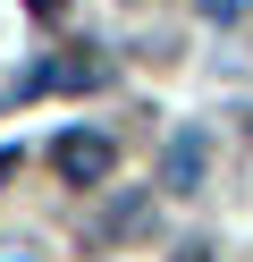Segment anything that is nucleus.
Wrapping results in <instances>:
<instances>
[{
  "label": "nucleus",
  "mask_w": 253,
  "mask_h": 262,
  "mask_svg": "<svg viewBox=\"0 0 253 262\" xmlns=\"http://www.w3.org/2000/svg\"><path fill=\"white\" fill-rule=\"evenodd\" d=\"M51 161H59L67 186H101V178H110V161H118V144L101 136V127H67V136L51 144Z\"/></svg>",
  "instance_id": "f257e3e1"
},
{
  "label": "nucleus",
  "mask_w": 253,
  "mask_h": 262,
  "mask_svg": "<svg viewBox=\"0 0 253 262\" xmlns=\"http://www.w3.org/2000/svg\"><path fill=\"white\" fill-rule=\"evenodd\" d=\"M202 169H211V136L202 127H177L169 152H160V186L169 194H202Z\"/></svg>",
  "instance_id": "f03ea898"
},
{
  "label": "nucleus",
  "mask_w": 253,
  "mask_h": 262,
  "mask_svg": "<svg viewBox=\"0 0 253 262\" xmlns=\"http://www.w3.org/2000/svg\"><path fill=\"white\" fill-rule=\"evenodd\" d=\"M202 17H211V26H228V17H245V0H202Z\"/></svg>",
  "instance_id": "7ed1b4c3"
},
{
  "label": "nucleus",
  "mask_w": 253,
  "mask_h": 262,
  "mask_svg": "<svg viewBox=\"0 0 253 262\" xmlns=\"http://www.w3.org/2000/svg\"><path fill=\"white\" fill-rule=\"evenodd\" d=\"M26 9H34V17H59V9H67V0H26Z\"/></svg>",
  "instance_id": "20e7f679"
},
{
  "label": "nucleus",
  "mask_w": 253,
  "mask_h": 262,
  "mask_svg": "<svg viewBox=\"0 0 253 262\" xmlns=\"http://www.w3.org/2000/svg\"><path fill=\"white\" fill-rule=\"evenodd\" d=\"M169 262H211V245H186V254H169Z\"/></svg>",
  "instance_id": "39448f33"
}]
</instances>
